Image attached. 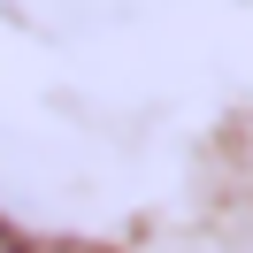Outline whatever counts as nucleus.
Segmentation results:
<instances>
[{
  "mask_svg": "<svg viewBox=\"0 0 253 253\" xmlns=\"http://www.w3.org/2000/svg\"><path fill=\"white\" fill-rule=\"evenodd\" d=\"M16 253H100V246H69L62 238V246H16Z\"/></svg>",
  "mask_w": 253,
  "mask_h": 253,
  "instance_id": "f257e3e1",
  "label": "nucleus"
}]
</instances>
